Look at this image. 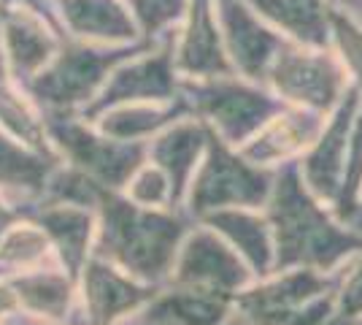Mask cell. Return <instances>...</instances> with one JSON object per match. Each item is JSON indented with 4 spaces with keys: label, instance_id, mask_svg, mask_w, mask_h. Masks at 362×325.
<instances>
[{
    "label": "cell",
    "instance_id": "6da1fadb",
    "mask_svg": "<svg viewBox=\"0 0 362 325\" xmlns=\"http://www.w3.org/2000/svg\"><path fill=\"white\" fill-rule=\"evenodd\" d=\"M179 98L192 117H197L216 139H222L235 149L252 139L284 106L268 90L265 81H255L238 74L187 79L181 81Z\"/></svg>",
    "mask_w": 362,
    "mask_h": 325
},
{
    "label": "cell",
    "instance_id": "8fae6325",
    "mask_svg": "<svg viewBox=\"0 0 362 325\" xmlns=\"http://www.w3.org/2000/svg\"><path fill=\"white\" fill-rule=\"evenodd\" d=\"M144 44L168 41L187 14L189 0H127Z\"/></svg>",
    "mask_w": 362,
    "mask_h": 325
},
{
    "label": "cell",
    "instance_id": "3957f363",
    "mask_svg": "<svg viewBox=\"0 0 362 325\" xmlns=\"http://www.w3.org/2000/svg\"><path fill=\"white\" fill-rule=\"evenodd\" d=\"M281 103L330 114L349 93L346 71L330 47L284 41L262 79Z\"/></svg>",
    "mask_w": 362,
    "mask_h": 325
},
{
    "label": "cell",
    "instance_id": "e0dca14e",
    "mask_svg": "<svg viewBox=\"0 0 362 325\" xmlns=\"http://www.w3.org/2000/svg\"><path fill=\"white\" fill-rule=\"evenodd\" d=\"M346 3H351V6H360V8H362V0H346Z\"/></svg>",
    "mask_w": 362,
    "mask_h": 325
},
{
    "label": "cell",
    "instance_id": "7a4b0ae2",
    "mask_svg": "<svg viewBox=\"0 0 362 325\" xmlns=\"http://www.w3.org/2000/svg\"><path fill=\"white\" fill-rule=\"evenodd\" d=\"M136 47L141 44L100 47L65 38L52 62L25 84V90L44 114H87L100 87L106 84L111 68Z\"/></svg>",
    "mask_w": 362,
    "mask_h": 325
},
{
    "label": "cell",
    "instance_id": "ba28073f",
    "mask_svg": "<svg viewBox=\"0 0 362 325\" xmlns=\"http://www.w3.org/2000/svg\"><path fill=\"white\" fill-rule=\"evenodd\" d=\"M325 120H327V114L284 103L252 139L238 147V152L255 166L287 160L298 152H305L317 141Z\"/></svg>",
    "mask_w": 362,
    "mask_h": 325
},
{
    "label": "cell",
    "instance_id": "30bf717a",
    "mask_svg": "<svg viewBox=\"0 0 362 325\" xmlns=\"http://www.w3.org/2000/svg\"><path fill=\"white\" fill-rule=\"evenodd\" d=\"M327 47L338 57L341 68L346 71L349 84L362 98V16L344 3H335Z\"/></svg>",
    "mask_w": 362,
    "mask_h": 325
},
{
    "label": "cell",
    "instance_id": "277c9868",
    "mask_svg": "<svg viewBox=\"0 0 362 325\" xmlns=\"http://www.w3.org/2000/svg\"><path fill=\"white\" fill-rule=\"evenodd\" d=\"M179 90L181 76L176 71V62H173L170 38L157 41V44H141L124 60H119L111 68V74H108L106 84L100 87L95 103L81 117H92L103 108L119 106V103L176 101Z\"/></svg>",
    "mask_w": 362,
    "mask_h": 325
},
{
    "label": "cell",
    "instance_id": "9c48e42d",
    "mask_svg": "<svg viewBox=\"0 0 362 325\" xmlns=\"http://www.w3.org/2000/svg\"><path fill=\"white\" fill-rule=\"evenodd\" d=\"M284 41L327 47L335 0H246Z\"/></svg>",
    "mask_w": 362,
    "mask_h": 325
},
{
    "label": "cell",
    "instance_id": "9a60e30c",
    "mask_svg": "<svg viewBox=\"0 0 362 325\" xmlns=\"http://www.w3.org/2000/svg\"><path fill=\"white\" fill-rule=\"evenodd\" d=\"M8 76V71H6V55H3V30H0V79Z\"/></svg>",
    "mask_w": 362,
    "mask_h": 325
},
{
    "label": "cell",
    "instance_id": "5b68a950",
    "mask_svg": "<svg viewBox=\"0 0 362 325\" xmlns=\"http://www.w3.org/2000/svg\"><path fill=\"white\" fill-rule=\"evenodd\" d=\"M170 49L181 81L233 74L216 14V0H189L187 14L170 35Z\"/></svg>",
    "mask_w": 362,
    "mask_h": 325
},
{
    "label": "cell",
    "instance_id": "5bb4252c",
    "mask_svg": "<svg viewBox=\"0 0 362 325\" xmlns=\"http://www.w3.org/2000/svg\"><path fill=\"white\" fill-rule=\"evenodd\" d=\"M49 282H52V279H38V282H35V285H28V293H52V290H49ZM41 298H44V295H41ZM65 298H68V293L62 295V290H57V295H46L44 298V304H41V309H52V307H62V301H65Z\"/></svg>",
    "mask_w": 362,
    "mask_h": 325
},
{
    "label": "cell",
    "instance_id": "ac0fdd59",
    "mask_svg": "<svg viewBox=\"0 0 362 325\" xmlns=\"http://www.w3.org/2000/svg\"><path fill=\"white\" fill-rule=\"evenodd\" d=\"M335 3H338V0H335ZM351 11H354V8H351ZM360 16H362V14H360Z\"/></svg>",
    "mask_w": 362,
    "mask_h": 325
},
{
    "label": "cell",
    "instance_id": "7c38bea8",
    "mask_svg": "<svg viewBox=\"0 0 362 325\" xmlns=\"http://www.w3.org/2000/svg\"><path fill=\"white\" fill-rule=\"evenodd\" d=\"M184 274L192 279H209V282L233 285L235 279H241V268H238V263L230 261V255L222 247L200 239V241H192V247H189Z\"/></svg>",
    "mask_w": 362,
    "mask_h": 325
},
{
    "label": "cell",
    "instance_id": "4fadbf2b",
    "mask_svg": "<svg viewBox=\"0 0 362 325\" xmlns=\"http://www.w3.org/2000/svg\"><path fill=\"white\" fill-rule=\"evenodd\" d=\"M95 271H98V274H92L95 285H92V293H90L95 314L111 317L119 307H127V304H133L138 298L136 290L127 287V285H122L114 274H106L103 268H95Z\"/></svg>",
    "mask_w": 362,
    "mask_h": 325
},
{
    "label": "cell",
    "instance_id": "8992f818",
    "mask_svg": "<svg viewBox=\"0 0 362 325\" xmlns=\"http://www.w3.org/2000/svg\"><path fill=\"white\" fill-rule=\"evenodd\" d=\"M216 14L233 74L262 81L284 35L273 30L246 0H216Z\"/></svg>",
    "mask_w": 362,
    "mask_h": 325
},
{
    "label": "cell",
    "instance_id": "2e32d148",
    "mask_svg": "<svg viewBox=\"0 0 362 325\" xmlns=\"http://www.w3.org/2000/svg\"><path fill=\"white\" fill-rule=\"evenodd\" d=\"M338 3H344V6H349V8H354L357 14H362V8H360V6H351V3H346V0H338Z\"/></svg>",
    "mask_w": 362,
    "mask_h": 325
},
{
    "label": "cell",
    "instance_id": "52a82bcc",
    "mask_svg": "<svg viewBox=\"0 0 362 325\" xmlns=\"http://www.w3.org/2000/svg\"><path fill=\"white\" fill-rule=\"evenodd\" d=\"M52 11L60 33L71 41L100 47L144 44L127 0H52Z\"/></svg>",
    "mask_w": 362,
    "mask_h": 325
}]
</instances>
